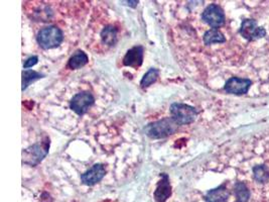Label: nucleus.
<instances>
[{"instance_id": "nucleus-1", "label": "nucleus", "mask_w": 269, "mask_h": 202, "mask_svg": "<svg viewBox=\"0 0 269 202\" xmlns=\"http://www.w3.org/2000/svg\"><path fill=\"white\" fill-rule=\"evenodd\" d=\"M240 36L247 40L257 42L258 40H263L267 37V31L263 26H259L258 21L252 17H246L242 20L240 29Z\"/></svg>"}, {"instance_id": "nucleus-2", "label": "nucleus", "mask_w": 269, "mask_h": 202, "mask_svg": "<svg viewBox=\"0 0 269 202\" xmlns=\"http://www.w3.org/2000/svg\"><path fill=\"white\" fill-rule=\"evenodd\" d=\"M37 40L42 49L50 50L59 47L63 42L64 34L58 27L48 26L39 31Z\"/></svg>"}, {"instance_id": "nucleus-3", "label": "nucleus", "mask_w": 269, "mask_h": 202, "mask_svg": "<svg viewBox=\"0 0 269 202\" xmlns=\"http://www.w3.org/2000/svg\"><path fill=\"white\" fill-rule=\"evenodd\" d=\"M95 104V97L90 91L84 90L75 93L70 101V109L79 117L85 116Z\"/></svg>"}, {"instance_id": "nucleus-4", "label": "nucleus", "mask_w": 269, "mask_h": 202, "mask_svg": "<svg viewBox=\"0 0 269 202\" xmlns=\"http://www.w3.org/2000/svg\"><path fill=\"white\" fill-rule=\"evenodd\" d=\"M170 116L178 125H186L195 121L198 111L189 104L174 103L170 106Z\"/></svg>"}, {"instance_id": "nucleus-5", "label": "nucleus", "mask_w": 269, "mask_h": 202, "mask_svg": "<svg viewBox=\"0 0 269 202\" xmlns=\"http://www.w3.org/2000/svg\"><path fill=\"white\" fill-rule=\"evenodd\" d=\"M178 124L173 121V119H163L160 121H155L146 126L145 131L149 137L153 139H161L169 134H173L177 131Z\"/></svg>"}, {"instance_id": "nucleus-6", "label": "nucleus", "mask_w": 269, "mask_h": 202, "mask_svg": "<svg viewBox=\"0 0 269 202\" xmlns=\"http://www.w3.org/2000/svg\"><path fill=\"white\" fill-rule=\"evenodd\" d=\"M202 19L205 24H207L212 29H219L225 24V12L222 9V7L218 4H210L208 5L203 13H202Z\"/></svg>"}, {"instance_id": "nucleus-7", "label": "nucleus", "mask_w": 269, "mask_h": 202, "mask_svg": "<svg viewBox=\"0 0 269 202\" xmlns=\"http://www.w3.org/2000/svg\"><path fill=\"white\" fill-rule=\"evenodd\" d=\"M252 80L243 78V77H230L226 81L224 89L229 94L243 95L249 92L250 87L252 86Z\"/></svg>"}, {"instance_id": "nucleus-8", "label": "nucleus", "mask_w": 269, "mask_h": 202, "mask_svg": "<svg viewBox=\"0 0 269 202\" xmlns=\"http://www.w3.org/2000/svg\"><path fill=\"white\" fill-rule=\"evenodd\" d=\"M50 140L42 142L41 144H36L32 148L23 152V159H31L30 165H37L41 161L48 153Z\"/></svg>"}, {"instance_id": "nucleus-9", "label": "nucleus", "mask_w": 269, "mask_h": 202, "mask_svg": "<svg viewBox=\"0 0 269 202\" xmlns=\"http://www.w3.org/2000/svg\"><path fill=\"white\" fill-rule=\"evenodd\" d=\"M106 174V170L103 164H95L84 174L81 175V180L85 185L93 186L100 182Z\"/></svg>"}, {"instance_id": "nucleus-10", "label": "nucleus", "mask_w": 269, "mask_h": 202, "mask_svg": "<svg viewBox=\"0 0 269 202\" xmlns=\"http://www.w3.org/2000/svg\"><path fill=\"white\" fill-rule=\"evenodd\" d=\"M230 197V189L228 182H224L218 187L207 191L204 196L205 202H228Z\"/></svg>"}, {"instance_id": "nucleus-11", "label": "nucleus", "mask_w": 269, "mask_h": 202, "mask_svg": "<svg viewBox=\"0 0 269 202\" xmlns=\"http://www.w3.org/2000/svg\"><path fill=\"white\" fill-rule=\"evenodd\" d=\"M143 48L141 46H135L128 50L123 58V65L126 67L139 68L143 62Z\"/></svg>"}, {"instance_id": "nucleus-12", "label": "nucleus", "mask_w": 269, "mask_h": 202, "mask_svg": "<svg viewBox=\"0 0 269 202\" xmlns=\"http://www.w3.org/2000/svg\"><path fill=\"white\" fill-rule=\"evenodd\" d=\"M160 177L161 179L157 183L156 189L154 191V198L157 202H164L172 195V186L167 174L163 173L160 175Z\"/></svg>"}, {"instance_id": "nucleus-13", "label": "nucleus", "mask_w": 269, "mask_h": 202, "mask_svg": "<svg viewBox=\"0 0 269 202\" xmlns=\"http://www.w3.org/2000/svg\"><path fill=\"white\" fill-rule=\"evenodd\" d=\"M232 195L234 202H249L251 199V190L243 180H236L232 186Z\"/></svg>"}, {"instance_id": "nucleus-14", "label": "nucleus", "mask_w": 269, "mask_h": 202, "mask_svg": "<svg viewBox=\"0 0 269 202\" xmlns=\"http://www.w3.org/2000/svg\"><path fill=\"white\" fill-rule=\"evenodd\" d=\"M119 32L118 29L113 25H107L100 33V40L104 46L112 47L115 46L118 41Z\"/></svg>"}, {"instance_id": "nucleus-15", "label": "nucleus", "mask_w": 269, "mask_h": 202, "mask_svg": "<svg viewBox=\"0 0 269 202\" xmlns=\"http://www.w3.org/2000/svg\"><path fill=\"white\" fill-rule=\"evenodd\" d=\"M203 41L206 46H212L215 43L226 42V38L219 29H210L204 34Z\"/></svg>"}, {"instance_id": "nucleus-16", "label": "nucleus", "mask_w": 269, "mask_h": 202, "mask_svg": "<svg viewBox=\"0 0 269 202\" xmlns=\"http://www.w3.org/2000/svg\"><path fill=\"white\" fill-rule=\"evenodd\" d=\"M89 62V58L83 51H77L68 61V68L71 70H77L84 67Z\"/></svg>"}, {"instance_id": "nucleus-17", "label": "nucleus", "mask_w": 269, "mask_h": 202, "mask_svg": "<svg viewBox=\"0 0 269 202\" xmlns=\"http://www.w3.org/2000/svg\"><path fill=\"white\" fill-rule=\"evenodd\" d=\"M43 75L37 71L26 70L22 72V91H25L33 82L42 78Z\"/></svg>"}, {"instance_id": "nucleus-18", "label": "nucleus", "mask_w": 269, "mask_h": 202, "mask_svg": "<svg viewBox=\"0 0 269 202\" xmlns=\"http://www.w3.org/2000/svg\"><path fill=\"white\" fill-rule=\"evenodd\" d=\"M158 74L159 71L155 68H151L142 77V79L140 81V86L142 88H148L149 86H151L152 84H154L155 81L157 80L158 78Z\"/></svg>"}, {"instance_id": "nucleus-19", "label": "nucleus", "mask_w": 269, "mask_h": 202, "mask_svg": "<svg viewBox=\"0 0 269 202\" xmlns=\"http://www.w3.org/2000/svg\"><path fill=\"white\" fill-rule=\"evenodd\" d=\"M38 61H39V58H38L37 56L30 57V58L26 61V63L23 64V68H25V69H27V68H31V67L35 66V65L38 63Z\"/></svg>"}]
</instances>
